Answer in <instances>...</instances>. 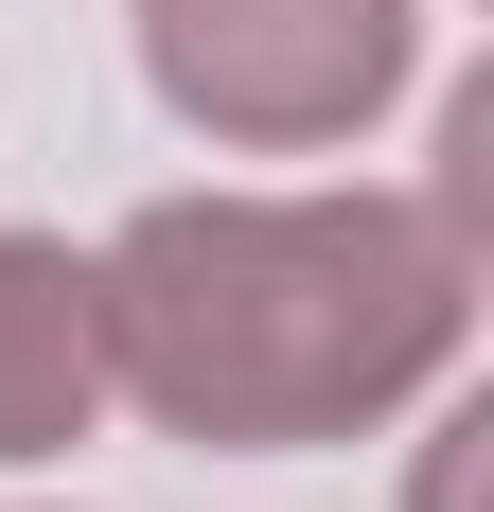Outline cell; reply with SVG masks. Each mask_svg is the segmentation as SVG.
<instances>
[{"instance_id": "cell-3", "label": "cell", "mask_w": 494, "mask_h": 512, "mask_svg": "<svg viewBox=\"0 0 494 512\" xmlns=\"http://www.w3.org/2000/svg\"><path fill=\"white\" fill-rule=\"evenodd\" d=\"M106 407V301L89 265L53 248V230H0V477L53 460V442H89Z\"/></svg>"}, {"instance_id": "cell-2", "label": "cell", "mask_w": 494, "mask_h": 512, "mask_svg": "<svg viewBox=\"0 0 494 512\" xmlns=\"http://www.w3.org/2000/svg\"><path fill=\"white\" fill-rule=\"evenodd\" d=\"M142 71L177 124L300 159V142H353L406 89V0H142Z\"/></svg>"}, {"instance_id": "cell-1", "label": "cell", "mask_w": 494, "mask_h": 512, "mask_svg": "<svg viewBox=\"0 0 494 512\" xmlns=\"http://www.w3.org/2000/svg\"><path fill=\"white\" fill-rule=\"evenodd\" d=\"M89 301H106V389L142 424L283 460L459 371L477 248L424 195H159L106 230Z\"/></svg>"}]
</instances>
